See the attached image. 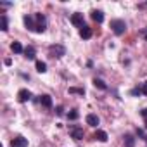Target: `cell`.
I'll list each match as a JSON object with an SVG mask.
<instances>
[{"label":"cell","mask_w":147,"mask_h":147,"mask_svg":"<svg viewBox=\"0 0 147 147\" xmlns=\"http://www.w3.org/2000/svg\"><path fill=\"white\" fill-rule=\"evenodd\" d=\"M111 28H113L114 35L121 36V35L126 31V23H125L123 19H113V21H111Z\"/></svg>","instance_id":"6da1fadb"},{"label":"cell","mask_w":147,"mask_h":147,"mask_svg":"<svg viewBox=\"0 0 147 147\" xmlns=\"http://www.w3.org/2000/svg\"><path fill=\"white\" fill-rule=\"evenodd\" d=\"M49 54H50L52 57H62V55L66 54V49H64L62 45L55 43V45H50V47H49Z\"/></svg>","instance_id":"7a4b0ae2"},{"label":"cell","mask_w":147,"mask_h":147,"mask_svg":"<svg viewBox=\"0 0 147 147\" xmlns=\"http://www.w3.org/2000/svg\"><path fill=\"white\" fill-rule=\"evenodd\" d=\"M35 21H36V33H43L47 28V21L43 14H35Z\"/></svg>","instance_id":"3957f363"},{"label":"cell","mask_w":147,"mask_h":147,"mask_svg":"<svg viewBox=\"0 0 147 147\" xmlns=\"http://www.w3.org/2000/svg\"><path fill=\"white\" fill-rule=\"evenodd\" d=\"M71 23L75 24L76 28H80V30H82V28L85 26V23H83V14H80V12H75V14L71 16Z\"/></svg>","instance_id":"277c9868"},{"label":"cell","mask_w":147,"mask_h":147,"mask_svg":"<svg viewBox=\"0 0 147 147\" xmlns=\"http://www.w3.org/2000/svg\"><path fill=\"white\" fill-rule=\"evenodd\" d=\"M23 21H24V26L30 30V31H36V23H35V16H24L23 18Z\"/></svg>","instance_id":"5b68a950"},{"label":"cell","mask_w":147,"mask_h":147,"mask_svg":"<svg viewBox=\"0 0 147 147\" xmlns=\"http://www.w3.org/2000/svg\"><path fill=\"white\" fill-rule=\"evenodd\" d=\"M31 99V92L28 90V88H21L19 92H18V100L23 104V102H28Z\"/></svg>","instance_id":"8992f818"},{"label":"cell","mask_w":147,"mask_h":147,"mask_svg":"<svg viewBox=\"0 0 147 147\" xmlns=\"http://www.w3.org/2000/svg\"><path fill=\"white\" fill-rule=\"evenodd\" d=\"M11 147H28V140L24 137H16L11 140Z\"/></svg>","instance_id":"52a82bcc"},{"label":"cell","mask_w":147,"mask_h":147,"mask_svg":"<svg viewBox=\"0 0 147 147\" xmlns=\"http://www.w3.org/2000/svg\"><path fill=\"white\" fill-rule=\"evenodd\" d=\"M83 128H80V126H75V128H71V137L75 138V140H82L83 138Z\"/></svg>","instance_id":"ba28073f"},{"label":"cell","mask_w":147,"mask_h":147,"mask_svg":"<svg viewBox=\"0 0 147 147\" xmlns=\"http://www.w3.org/2000/svg\"><path fill=\"white\" fill-rule=\"evenodd\" d=\"M80 36H82V38H83V40H88V38H90V36H92V28H90V26H87V24H85V26H83V28H82V30H80Z\"/></svg>","instance_id":"9c48e42d"},{"label":"cell","mask_w":147,"mask_h":147,"mask_svg":"<svg viewBox=\"0 0 147 147\" xmlns=\"http://www.w3.org/2000/svg\"><path fill=\"white\" fill-rule=\"evenodd\" d=\"M40 104H42L43 107H47V109H49V107H52V97H50V95H47V94H45V95H42V97H40Z\"/></svg>","instance_id":"30bf717a"},{"label":"cell","mask_w":147,"mask_h":147,"mask_svg":"<svg viewBox=\"0 0 147 147\" xmlns=\"http://www.w3.org/2000/svg\"><path fill=\"white\" fill-rule=\"evenodd\" d=\"M94 138H95V140H99V142H107V138H109V137H107V133H106L104 130H97V133L94 135Z\"/></svg>","instance_id":"8fae6325"},{"label":"cell","mask_w":147,"mask_h":147,"mask_svg":"<svg viewBox=\"0 0 147 147\" xmlns=\"http://www.w3.org/2000/svg\"><path fill=\"white\" fill-rule=\"evenodd\" d=\"M92 19L100 24V23L104 21V12H102V11H94V12H92Z\"/></svg>","instance_id":"7c38bea8"},{"label":"cell","mask_w":147,"mask_h":147,"mask_svg":"<svg viewBox=\"0 0 147 147\" xmlns=\"http://www.w3.org/2000/svg\"><path fill=\"white\" fill-rule=\"evenodd\" d=\"M87 125H90V126H97V125H99V118H97V114H87Z\"/></svg>","instance_id":"4fadbf2b"},{"label":"cell","mask_w":147,"mask_h":147,"mask_svg":"<svg viewBox=\"0 0 147 147\" xmlns=\"http://www.w3.org/2000/svg\"><path fill=\"white\" fill-rule=\"evenodd\" d=\"M123 138H125V147H135V138H133V135L126 133Z\"/></svg>","instance_id":"5bb4252c"},{"label":"cell","mask_w":147,"mask_h":147,"mask_svg":"<svg viewBox=\"0 0 147 147\" xmlns=\"http://www.w3.org/2000/svg\"><path fill=\"white\" fill-rule=\"evenodd\" d=\"M11 50H12L14 54H21V52H24V49H23V45H21L19 42H14V43L11 45Z\"/></svg>","instance_id":"9a60e30c"},{"label":"cell","mask_w":147,"mask_h":147,"mask_svg":"<svg viewBox=\"0 0 147 147\" xmlns=\"http://www.w3.org/2000/svg\"><path fill=\"white\" fill-rule=\"evenodd\" d=\"M0 23H2V24H0V30H2V31H7V30H9V23H7V16H5V14H2Z\"/></svg>","instance_id":"2e32d148"},{"label":"cell","mask_w":147,"mask_h":147,"mask_svg":"<svg viewBox=\"0 0 147 147\" xmlns=\"http://www.w3.org/2000/svg\"><path fill=\"white\" fill-rule=\"evenodd\" d=\"M24 57L26 59H35V49L33 47H26L24 49Z\"/></svg>","instance_id":"e0dca14e"},{"label":"cell","mask_w":147,"mask_h":147,"mask_svg":"<svg viewBox=\"0 0 147 147\" xmlns=\"http://www.w3.org/2000/svg\"><path fill=\"white\" fill-rule=\"evenodd\" d=\"M94 87H95V88H100V90H106V88H107V85H106L102 80H99V78L94 80Z\"/></svg>","instance_id":"ac0fdd59"},{"label":"cell","mask_w":147,"mask_h":147,"mask_svg":"<svg viewBox=\"0 0 147 147\" xmlns=\"http://www.w3.org/2000/svg\"><path fill=\"white\" fill-rule=\"evenodd\" d=\"M36 71L38 73H45L47 71V64L43 61H36Z\"/></svg>","instance_id":"d6986e66"},{"label":"cell","mask_w":147,"mask_h":147,"mask_svg":"<svg viewBox=\"0 0 147 147\" xmlns=\"http://www.w3.org/2000/svg\"><path fill=\"white\" fill-rule=\"evenodd\" d=\"M69 94H78V95H85L83 88H76V87H69Z\"/></svg>","instance_id":"ffe728a7"},{"label":"cell","mask_w":147,"mask_h":147,"mask_svg":"<svg viewBox=\"0 0 147 147\" xmlns=\"http://www.w3.org/2000/svg\"><path fill=\"white\" fill-rule=\"evenodd\" d=\"M78 116H80V114H78V111H71V113L67 114V118H69V119H78Z\"/></svg>","instance_id":"44dd1931"},{"label":"cell","mask_w":147,"mask_h":147,"mask_svg":"<svg viewBox=\"0 0 147 147\" xmlns=\"http://www.w3.org/2000/svg\"><path fill=\"white\" fill-rule=\"evenodd\" d=\"M130 94H131V95H140V94H142V87H137V88H133Z\"/></svg>","instance_id":"7402d4cb"},{"label":"cell","mask_w":147,"mask_h":147,"mask_svg":"<svg viewBox=\"0 0 147 147\" xmlns=\"http://www.w3.org/2000/svg\"><path fill=\"white\" fill-rule=\"evenodd\" d=\"M142 94H144V95H147V82H145V83H142Z\"/></svg>","instance_id":"603a6c76"},{"label":"cell","mask_w":147,"mask_h":147,"mask_svg":"<svg viewBox=\"0 0 147 147\" xmlns=\"http://www.w3.org/2000/svg\"><path fill=\"white\" fill-rule=\"evenodd\" d=\"M55 111H57V114H59V116H62V114H64V109H62V107H61V106H59V107H57V109H55Z\"/></svg>","instance_id":"cb8c5ba5"},{"label":"cell","mask_w":147,"mask_h":147,"mask_svg":"<svg viewBox=\"0 0 147 147\" xmlns=\"http://www.w3.org/2000/svg\"><path fill=\"white\" fill-rule=\"evenodd\" d=\"M142 35H144V38H145V40H147V28H145V30H144V31H142Z\"/></svg>","instance_id":"d4e9b609"},{"label":"cell","mask_w":147,"mask_h":147,"mask_svg":"<svg viewBox=\"0 0 147 147\" xmlns=\"http://www.w3.org/2000/svg\"><path fill=\"white\" fill-rule=\"evenodd\" d=\"M142 116H144V118H147V109H144V111H142Z\"/></svg>","instance_id":"484cf974"},{"label":"cell","mask_w":147,"mask_h":147,"mask_svg":"<svg viewBox=\"0 0 147 147\" xmlns=\"http://www.w3.org/2000/svg\"><path fill=\"white\" fill-rule=\"evenodd\" d=\"M145 128H147V118H145Z\"/></svg>","instance_id":"4316f807"}]
</instances>
